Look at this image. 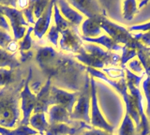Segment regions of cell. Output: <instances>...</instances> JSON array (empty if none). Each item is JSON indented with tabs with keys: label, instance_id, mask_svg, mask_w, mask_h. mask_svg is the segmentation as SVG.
I'll use <instances>...</instances> for the list:
<instances>
[{
	"label": "cell",
	"instance_id": "cell-1",
	"mask_svg": "<svg viewBox=\"0 0 150 135\" xmlns=\"http://www.w3.org/2000/svg\"><path fill=\"white\" fill-rule=\"evenodd\" d=\"M36 61L52 86L80 91L86 82V67L76 63L68 55L57 53L50 46L37 47Z\"/></svg>",
	"mask_w": 150,
	"mask_h": 135
},
{
	"label": "cell",
	"instance_id": "cell-2",
	"mask_svg": "<svg viewBox=\"0 0 150 135\" xmlns=\"http://www.w3.org/2000/svg\"><path fill=\"white\" fill-rule=\"evenodd\" d=\"M23 73L18 67L13 81L0 89V127L13 128L20 118V94L26 80Z\"/></svg>",
	"mask_w": 150,
	"mask_h": 135
},
{
	"label": "cell",
	"instance_id": "cell-3",
	"mask_svg": "<svg viewBox=\"0 0 150 135\" xmlns=\"http://www.w3.org/2000/svg\"><path fill=\"white\" fill-rule=\"evenodd\" d=\"M86 72L88 74H90L91 77L93 78H98V79H100V80L106 82L108 85H110L112 88H115V89L119 93L126 104V113L132 118L133 122L135 124V127H136V130L139 132V127H140L139 114L135 108L132 97H131L130 94H129V92H128L129 89H128V86H127L126 79L123 78V79H120L118 81L111 80V79L108 78L106 76V74H104L102 71L96 69H93V68H89V67H86Z\"/></svg>",
	"mask_w": 150,
	"mask_h": 135
},
{
	"label": "cell",
	"instance_id": "cell-4",
	"mask_svg": "<svg viewBox=\"0 0 150 135\" xmlns=\"http://www.w3.org/2000/svg\"><path fill=\"white\" fill-rule=\"evenodd\" d=\"M100 27L101 29L104 30L106 33L109 35L110 38L114 40L116 43L124 44L126 47L134 49L138 51L140 48H142L144 45H142L138 40L134 39L133 35L130 32L115 23L109 20L106 16L101 17L100 19Z\"/></svg>",
	"mask_w": 150,
	"mask_h": 135
},
{
	"label": "cell",
	"instance_id": "cell-5",
	"mask_svg": "<svg viewBox=\"0 0 150 135\" xmlns=\"http://www.w3.org/2000/svg\"><path fill=\"white\" fill-rule=\"evenodd\" d=\"M91 104V89H90V78L88 73L86 74V82L83 88L80 90L78 100L73 107V110L70 114L71 120H80L82 122L89 124L91 122L90 115H89V109Z\"/></svg>",
	"mask_w": 150,
	"mask_h": 135
},
{
	"label": "cell",
	"instance_id": "cell-6",
	"mask_svg": "<svg viewBox=\"0 0 150 135\" xmlns=\"http://www.w3.org/2000/svg\"><path fill=\"white\" fill-rule=\"evenodd\" d=\"M32 79V69L30 68L26 76V80L25 83L23 90L20 94L21 99V108L23 111V119L20 121V126H28L29 120L31 117L32 112L34 111L36 105V95L31 91L29 83Z\"/></svg>",
	"mask_w": 150,
	"mask_h": 135
},
{
	"label": "cell",
	"instance_id": "cell-7",
	"mask_svg": "<svg viewBox=\"0 0 150 135\" xmlns=\"http://www.w3.org/2000/svg\"><path fill=\"white\" fill-rule=\"evenodd\" d=\"M90 89H91V125L98 129H102L109 133L114 132V127L107 122L103 117L98 107V97H97V86L96 81L93 77H90Z\"/></svg>",
	"mask_w": 150,
	"mask_h": 135
},
{
	"label": "cell",
	"instance_id": "cell-8",
	"mask_svg": "<svg viewBox=\"0 0 150 135\" xmlns=\"http://www.w3.org/2000/svg\"><path fill=\"white\" fill-rule=\"evenodd\" d=\"M0 12L4 16L8 17L9 22H11V25L13 30L14 40L18 41L19 40L23 38L26 33V29L25 26L28 25V23L23 18L22 11L0 5Z\"/></svg>",
	"mask_w": 150,
	"mask_h": 135
},
{
	"label": "cell",
	"instance_id": "cell-9",
	"mask_svg": "<svg viewBox=\"0 0 150 135\" xmlns=\"http://www.w3.org/2000/svg\"><path fill=\"white\" fill-rule=\"evenodd\" d=\"M60 48L69 53L81 54L83 49V42L79 35L78 27L71 26L61 33Z\"/></svg>",
	"mask_w": 150,
	"mask_h": 135
},
{
	"label": "cell",
	"instance_id": "cell-10",
	"mask_svg": "<svg viewBox=\"0 0 150 135\" xmlns=\"http://www.w3.org/2000/svg\"><path fill=\"white\" fill-rule=\"evenodd\" d=\"M80 91L69 93L65 90L60 89L54 86H51V95H50V105H59L66 108L69 114H71L73 107L78 100Z\"/></svg>",
	"mask_w": 150,
	"mask_h": 135
},
{
	"label": "cell",
	"instance_id": "cell-11",
	"mask_svg": "<svg viewBox=\"0 0 150 135\" xmlns=\"http://www.w3.org/2000/svg\"><path fill=\"white\" fill-rule=\"evenodd\" d=\"M128 89L129 90V94L132 97L133 102L135 105V108L137 110L140 117V127H139V132L141 135H148L150 132V126L149 121L145 113L144 112V106H143V96L140 89L132 85H127Z\"/></svg>",
	"mask_w": 150,
	"mask_h": 135
},
{
	"label": "cell",
	"instance_id": "cell-12",
	"mask_svg": "<svg viewBox=\"0 0 150 135\" xmlns=\"http://www.w3.org/2000/svg\"><path fill=\"white\" fill-rule=\"evenodd\" d=\"M70 6L76 8L83 15L89 18H95L98 16H107L106 10L100 4V1H92V0H70L68 1Z\"/></svg>",
	"mask_w": 150,
	"mask_h": 135
},
{
	"label": "cell",
	"instance_id": "cell-13",
	"mask_svg": "<svg viewBox=\"0 0 150 135\" xmlns=\"http://www.w3.org/2000/svg\"><path fill=\"white\" fill-rule=\"evenodd\" d=\"M83 49L86 53L93 55L96 59L101 63L104 64V66H115L120 63L121 57L117 54H112L109 51H104L100 47L92 43H83Z\"/></svg>",
	"mask_w": 150,
	"mask_h": 135
},
{
	"label": "cell",
	"instance_id": "cell-14",
	"mask_svg": "<svg viewBox=\"0 0 150 135\" xmlns=\"http://www.w3.org/2000/svg\"><path fill=\"white\" fill-rule=\"evenodd\" d=\"M84 129H91L92 127L82 121H79L77 125L70 126L68 124H50L45 131V135H78Z\"/></svg>",
	"mask_w": 150,
	"mask_h": 135
},
{
	"label": "cell",
	"instance_id": "cell-15",
	"mask_svg": "<svg viewBox=\"0 0 150 135\" xmlns=\"http://www.w3.org/2000/svg\"><path fill=\"white\" fill-rule=\"evenodd\" d=\"M54 3H55V1H50L48 6H47V8H45L44 12L42 13V15L35 23V26H34V30H33V32H34L35 37H37L38 39L41 40L43 35L46 33L47 30L49 28Z\"/></svg>",
	"mask_w": 150,
	"mask_h": 135
},
{
	"label": "cell",
	"instance_id": "cell-16",
	"mask_svg": "<svg viewBox=\"0 0 150 135\" xmlns=\"http://www.w3.org/2000/svg\"><path fill=\"white\" fill-rule=\"evenodd\" d=\"M55 4L57 5L59 11L64 15L65 19L67 20L70 25L74 27H78L83 22V15L75 11L74 8L69 5L68 1L64 0H58L55 1Z\"/></svg>",
	"mask_w": 150,
	"mask_h": 135
},
{
	"label": "cell",
	"instance_id": "cell-17",
	"mask_svg": "<svg viewBox=\"0 0 150 135\" xmlns=\"http://www.w3.org/2000/svg\"><path fill=\"white\" fill-rule=\"evenodd\" d=\"M49 112V124H68L70 126L77 125L78 122L70 119V114L69 111L59 105H54L48 110Z\"/></svg>",
	"mask_w": 150,
	"mask_h": 135
},
{
	"label": "cell",
	"instance_id": "cell-18",
	"mask_svg": "<svg viewBox=\"0 0 150 135\" xmlns=\"http://www.w3.org/2000/svg\"><path fill=\"white\" fill-rule=\"evenodd\" d=\"M52 82L50 79H47L46 83L41 87L40 92L36 95V105L34 108V113H46L49 110L50 106V95H51Z\"/></svg>",
	"mask_w": 150,
	"mask_h": 135
},
{
	"label": "cell",
	"instance_id": "cell-19",
	"mask_svg": "<svg viewBox=\"0 0 150 135\" xmlns=\"http://www.w3.org/2000/svg\"><path fill=\"white\" fill-rule=\"evenodd\" d=\"M103 16L89 18L82 24L83 37L86 38H98L101 34L100 19Z\"/></svg>",
	"mask_w": 150,
	"mask_h": 135
},
{
	"label": "cell",
	"instance_id": "cell-20",
	"mask_svg": "<svg viewBox=\"0 0 150 135\" xmlns=\"http://www.w3.org/2000/svg\"><path fill=\"white\" fill-rule=\"evenodd\" d=\"M81 38H82L83 41H86V42L92 43V44L97 43V44L102 45L109 51L119 52V51H122V49H123V47H122L121 45L116 43L114 40L107 35H100V37H98V38H86V37L82 36Z\"/></svg>",
	"mask_w": 150,
	"mask_h": 135
},
{
	"label": "cell",
	"instance_id": "cell-21",
	"mask_svg": "<svg viewBox=\"0 0 150 135\" xmlns=\"http://www.w3.org/2000/svg\"><path fill=\"white\" fill-rule=\"evenodd\" d=\"M129 30L130 31H140L137 34H133V37L136 40L144 45V47H150V22L142 25H136L130 26Z\"/></svg>",
	"mask_w": 150,
	"mask_h": 135
},
{
	"label": "cell",
	"instance_id": "cell-22",
	"mask_svg": "<svg viewBox=\"0 0 150 135\" xmlns=\"http://www.w3.org/2000/svg\"><path fill=\"white\" fill-rule=\"evenodd\" d=\"M20 66L21 62L16 58L15 54H11L6 50L0 49V69L8 67L12 69Z\"/></svg>",
	"mask_w": 150,
	"mask_h": 135
},
{
	"label": "cell",
	"instance_id": "cell-23",
	"mask_svg": "<svg viewBox=\"0 0 150 135\" xmlns=\"http://www.w3.org/2000/svg\"><path fill=\"white\" fill-rule=\"evenodd\" d=\"M29 124L35 129V130H37L38 132H40L41 135H43V133L46 131L50 125L49 122H47L44 113L34 114L30 117Z\"/></svg>",
	"mask_w": 150,
	"mask_h": 135
},
{
	"label": "cell",
	"instance_id": "cell-24",
	"mask_svg": "<svg viewBox=\"0 0 150 135\" xmlns=\"http://www.w3.org/2000/svg\"><path fill=\"white\" fill-rule=\"evenodd\" d=\"M118 135H141L136 130L132 118L127 113L124 115V118L122 120V123L118 129Z\"/></svg>",
	"mask_w": 150,
	"mask_h": 135
},
{
	"label": "cell",
	"instance_id": "cell-25",
	"mask_svg": "<svg viewBox=\"0 0 150 135\" xmlns=\"http://www.w3.org/2000/svg\"><path fill=\"white\" fill-rule=\"evenodd\" d=\"M139 10V3L133 0L122 2V13L124 19L127 21H131L134 18L135 13Z\"/></svg>",
	"mask_w": 150,
	"mask_h": 135
},
{
	"label": "cell",
	"instance_id": "cell-26",
	"mask_svg": "<svg viewBox=\"0 0 150 135\" xmlns=\"http://www.w3.org/2000/svg\"><path fill=\"white\" fill-rule=\"evenodd\" d=\"M38 131L28 126H19L15 129H8L0 127V135H37Z\"/></svg>",
	"mask_w": 150,
	"mask_h": 135
},
{
	"label": "cell",
	"instance_id": "cell-27",
	"mask_svg": "<svg viewBox=\"0 0 150 135\" xmlns=\"http://www.w3.org/2000/svg\"><path fill=\"white\" fill-rule=\"evenodd\" d=\"M54 23H55V27L57 31L61 34L64 30L69 28V27H71L72 25L69 24V23L65 19V18L61 15L60 13V11L57 7V5L54 3Z\"/></svg>",
	"mask_w": 150,
	"mask_h": 135
},
{
	"label": "cell",
	"instance_id": "cell-28",
	"mask_svg": "<svg viewBox=\"0 0 150 135\" xmlns=\"http://www.w3.org/2000/svg\"><path fill=\"white\" fill-rule=\"evenodd\" d=\"M17 69V68H16ZM16 69H0V86H5L11 83L16 74Z\"/></svg>",
	"mask_w": 150,
	"mask_h": 135
},
{
	"label": "cell",
	"instance_id": "cell-29",
	"mask_svg": "<svg viewBox=\"0 0 150 135\" xmlns=\"http://www.w3.org/2000/svg\"><path fill=\"white\" fill-rule=\"evenodd\" d=\"M34 30V27L29 26L28 29L26 30V33L23 37V40L19 43V50L20 52H27L29 51L30 48L32 47V38H31V33Z\"/></svg>",
	"mask_w": 150,
	"mask_h": 135
},
{
	"label": "cell",
	"instance_id": "cell-30",
	"mask_svg": "<svg viewBox=\"0 0 150 135\" xmlns=\"http://www.w3.org/2000/svg\"><path fill=\"white\" fill-rule=\"evenodd\" d=\"M122 52L123 53H122V57L120 59V65H121L122 69H125L126 64L128 63L129 60L133 59L136 55H137V51L124 46L123 49H122Z\"/></svg>",
	"mask_w": 150,
	"mask_h": 135
},
{
	"label": "cell",
	"instance_id": "cell-31",
	"mask_svg": "<svg viewBox=\"0 0 150 135\" xmlns=\"http://www.w3.org/2000/svg\"><path fill=\"white\" fill-rule=\"evenodd\" d=\"M103 73H106L108 78L111 80L116 81L117 79H123L126 77V74L124 73V69H118V68H104L102 69Z\"/></svg>",
	"mask_w": 150,
	"mask_h": 135
},
{
	"label": "cell",
	"instance_id": "cell-32",
	"mask_svg": "<svg viewBox=\"0 0 150 135\" xmlns=\"http://www.w3.org/2000/svg\"><path fill=\"white\" fill-rule=\"evenodd\" d=\"M125 71V74H126V82H127V85H132L136 87H138V86L140 85L141 81H142V79L144 77V74H143V75H136L135 73L131 72L129 69L128 68H125L124 69Z\"/></svg>",
	"mask_w": 150,
	"mask_h": 135
},
{
	"label": "cell",
	"instance_id": "cell-33",
	"mask_svg": "<svg viewBox=\"0 0 150 135\" xmlns=\"http://www.w3.org/2000/svg\"><path fill=\"white\" fill-rule=\"evenodd\" d=\"M142 86H143V90H144V96L146 98V101H147V108H146L147 115L150 117V74L147 75V77L144 80Z\"/></svg>",
	"mask_w": 150,
	"mask_h": 135
},
{
	"label": "cell",
	"instance_id": "cell-34",
	"mask_svg": "<svg viewBox=\"0 0 150 135\" xmlns=\"http://www.w3.org/2000/svg\"><path fill=\"white\" fill-rule=\"evenodd\" d=\"M34 2L35 1H29V5H28L25 10H23L22 12L25 15L26 22L28 24H35L36 21L34 19Z\"/></svg>",
	"mask_w": 150,
	"mask_h": 135
},
{
	"label": "cell",
	"instance_id": "cell-35",
	"mask_svg": "<svg viewBox=\"0 0 150 135\" xmlns=\"http://www.w3.org/2000/svg\"><path fill=\"white\" fill-rule=\"evenodd\" d=\"M49 4V1H35L34 2V16L39 19L44 12L45 8Z\"/></svg>",
	"mask_w": 150,
	"mask_h": 135
},
{
	"label": "cell",
	"instance_id": "cell-36",
	"mask_svg": "<svg viewBox=\"0 0 150 135\" xmlns=\"http://www.w3.org/2000/svg\"><path fill=\"white\" fill-rule=\"evenodd\" d=\"M59 32L56 29L55 25L51 26V28L49 30V33L47 35V39L49 40L51 43H53L54 46L58 45V39H59Z\"/></svg>",
	"mask_w": 150,
	"mask_h": 135
},
{
	"label": "cell",
	"instance_id": "cell-37",
	"mask_svg": "<svg viewBox=\"0 0 150 135\" xmlns=\"http://www.w3.org/2000/svg\"><path fill=\"white\" fill-rule=\"evenodd\" d=\"M128 67L130 69L129 71L133 73H141V74H144V68L143 65L141 63L139 60L133 59L132 61H130L128 63Z\"/></svg>",
	"mask_w": 150,
	"mask_h": 135
},
{
	"label": "cell",
	"instance_id": "cell-38",
	"mask_svg": "<svg viewBox=\"0 0 150 135\" xmlns=\"http://www.w3.org/2000/svg\"><path fill=\"white\" fill-rule=\"evenodd\" d=\"M11 37L8 35L7 31H5L3 29H0V47L3 50H6L8 44L11 42Z\"/></svg>",
	"mask_w": 150,
	"mask_h": 135
},
{
	"label": "cell",
	"instance_id": "cell-39",
	"mask_svg": "<svg viewBox=\"0 0 150 135\" xmlns=\"http://www.w3.org/2000/svg\"><path fill=\"white\" fill-rule=\"evenodd\" d=\"M78 135H114L112 133H109L107 131H104L102 129H95L92 128L91 129H88L86 131H82Z\"/></svg>",
	"mask_w": 150,
	"mask_h": 135
},
{
	"label": "cell",
	"instance_id": "cell-40",
	"mask_svg": "<svg viewBox=\"0 0 150 135\" xmlns=\"http://www.w3.org/2000/svg\"><path fill=\"white\" fill-rule=\"evenodd\" d=\"M18 49H19V43L17 42L16 40H11V42L8 44L6 51H7V52H9V53L15 54V52Z\"/></svg>",
	"mask_w": 150,
	"mask_h": 135
},
{
	"label": "cell",
	"instance_id": "cell-41",
	"mask_svg": "<svg viewBox=\"0 0 150 135\" xmlns=\"http://www.w3.org/2000/svg\"><path fill=\"white\" fill-rule=\"evenodd\" d=\"M20 55H21V64L22 63H25L27 62L28 60H29L30 58H32L33 57V52L32 51H27V52H20Z\"/></svg>",
	"mask_w": 150,
	"mask_h": 135
},
{
	"label": "cell",
	"instance_id": "cell-42",
	"mask_svg": "<svg viewBox=\"0 0 150 135\" xmlns=\"http://www.w3.org/2000/svg\"><path fill=\"white\" fill-rule=\"evenodd\" d=\"M0 28L5 30V31H9V25L8 21L6 20V18L5 16L2 14L1 12H0Z\"/></svg>",
	"mask_w": 150,
	"mask_h": 135
},
{
	"label": "cell",
	"instance_id": "cell-43",
	"mask_svg": "<svg viewBox=\"0 0 150 135\" xmlns=\"http://www.w3.org/2000/svg\"><path fill=\"white\" fill-rule=\"evenodd\" d=\"M41 86H40V82H36V83H33L31 86H30V89L32 92L36 93V94H38V93L40 92V90L41 89Z\"/></svg>",
	"mask_w": 150,
	"mask_h": 135
},
{
	"label": "cell",
	"instance_id": "cell-44",
	"mask_svg": "<svg viewBox=\"0 0 150 135\" xmlns=\"http://www.w3.org/2000/svg\"><path fill=\"white\" fill-rule=\"evenodd\" d=\"M29 5V1H17L16 8H20L21 10H25V8Z\"/></svg>",
	"mask_w": 150,
	"mask_h": 135
},
{
	"label": "cell",
	"instance_id": "cell-45",
	"mask_svg": "<svg viewBox=\"0 0 150 135\" xmlns=\"http://www.w3.org/2000/svg\"><path fill=\"white\" fill-rule=\"evenodd\" d=\"M145 73H146V75H149V74H150V66H149V68H148V71H145Z\"/></svg>",
	"mask_w": 150,
	"mask_h": 135
}]
</instances>
